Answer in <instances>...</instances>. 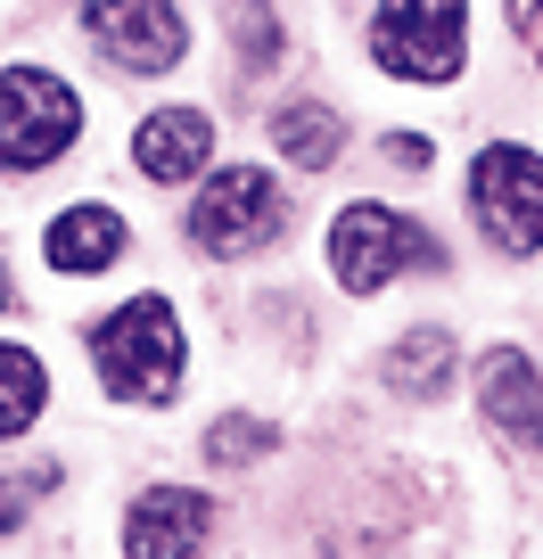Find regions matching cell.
Here are the masks:
<instances>
[{"instance_id":"6da1fadb","label":"cell","mask_w":543,"mask_h":559,"mask_svg":"<svg viewBox=\"0 0 543 559\" xmlns=\"http://www.w3.org/2000/svg\"><path fill=\"white\" fill-rule=\"evenodd\" d=\"M91 362H99L107 395L123 403H174L181 386V321L165 297H132L91 330Z\"/></svg>"},{"instance_id":"7a4b0ae2","label":"cell","mask_w":543,"mask_h":559,"mask_svg":"<svg viewBox=\"0 0 543 559\" xmlns=\"http://www.w3.org/2000/svg\"><path fill=\"white\" fill-rule=\"evenodd\" d=\"M74 132H83L74 83H58V74H42V67L0 74V174H42V165H58L74 148Z\"/></svg>"},{"instance_id":"3957f363","label":"cell","mask_w":543,"mask_h":559,"mask_svg":"<svg viewBox=\"0 0 543 559\" xmlns=\"http://www.w3.org/2000/svg\"><path fill=\"white\" fill-rule=\"evenodd\" d=\"M370 50L403 83H453L470 58V0H379Z\"/></svg>"},{"instance_id":"277c9868","label":"cell","mask_w":543,"mask_h":559,"mask_svg":"<svg viewBox=\"0 0 543 559\" xmlns=\"http://www.w3.org/2000/svg\"><path fill=\"white\" fill-rule=\"evenodd\" d=\"M470 223L486 230L503 255H535L543 247V157L519 140H494L470 165Z\"/></svg>"},{"instance_id":"5b68a950","label":"cell","mask_w":543,"mask_h":559,"mask_svg":"<svg viewBox=\"0 0 543 559\" xmlns=\"http://www.w3.org/2000/svg\"><path fill=\"white\" fill-rule=\"evenodd\" d=\"M403 263H437V239L421 223H403L396 206H370L363 198V206H346L330 223V272L346 297H379Z\"/></svg>"},{"instance_id":"8992f818","label":"cell","mask_w":543,"mask_h":559,"mask_svg":"<svg viewBox=\"0 0 543 559\" xmlns=\"http://www.w3.org/2000/svg\"><path fill=\"white\" fill-rule=\"evenodd\" d=\"M281 223H288V198L263 165H223L190 206V239L206 255H247V247L281 239Z\"/></svg>"},{"instance_id":"52a82bcc","label":"cell","mask_w":543,"mask_h":559,"mask_svg":"<svg viewBox=\"0 0 543 559\" xmlns=\"http://www.w3.org/2000/svg\"><path fill=\"white\" fill-rule=\"evenodd\" d=\"M83 34L99 41L116 67H132V74L181 67V41H190L174 0H83Z\"/></svg>"},{"instance_id":"ba28073f","label":"cell","mask_w":543,"mask_h":559,"mask_svg":"<svg viewBox=\"0 0 543 559\" xmlns=\"http://www.w3.org/2000/svg\"><path fill=\"white\" fill-rule=\"evenodd\" d=\"M206 157H214L206 107H157V116H141V132H132V165H141L149 181H165V190L206 174Z\"/></svg>"},{"instance_id":"9c48e42d","label":"cell","mask_w":543,"mask_h":559,"mask_svg":"<svg viewBox=\"0 0 543 559\" xmlns=\"http://www.w3.org/2000/svg\"><path fill=\"white\" fill-rule=\"evenodd\" d=\"M477 403H486V419L510 444H543V370L519 346H494L477 362Z\"/></svg>"},{"instance_id":"30bf717a","label":"cell","mask_w":543,"mask_h":559,"mask_svg":"<svg viewBox=\"0 0 543 559\" xmlns=\"http://www.w3.org/2000/svg\"><path fill=\"white\" fill-rule=\"evenodd\" d=\"M214 535V502L190 486H157L132 502V519H123V543L132 551H206Z\"/></svg>"},{"instance_id":"8fae6325","label":"cell","mask_w":543,"mask_h":559,"mask_svg":"<svg viewBox=\"0 0 543 559\" xmlns=\"http://www.w3.org/2000/svg\"><path fill=\"white\" fill-rule=\"evenodd\" d=\"M123 239H132V230H123V214L116 206H67L50 223V247H42V255H50V272H107V263L123 255Z\"/></svg>"},{"instance_id":"7c38bea8","label":"cell","mask_w":543,"mask_h":559,"mask_svg":"<svg viewBox=\"0 0 543 559\" xmlns=\"http://www.w3.org/2000/svg\"><path fill=\"white\" fill-rule=\"evenodd\" d=\"M338 140H346L338 107H321V99H288V107H272V148H281L297 174H321V165H338Z\"/></svg>"},{"instance_id":"4fadbf2b","label":"cell","mask_w":543,"mask_h":559,"mask_svg":"<svg viewBox=\"0 0 543 559\" xmlns=\"http://www.w3.org/2000/svg\"><path fill=\"white\" fill-rule=\"evenodd\" d=\"M42 395H50V379H42V354L0 337V444L25 437V428L42 419Z\"/></svg>"},{"instance_id":"5bb4252c","label":"cell","mask_w":543,"mask_h":559,"mask_svg":"<svg viewBox=\"0 0 543 559\" xmlns=\"http://www.w3.org/2000/svg\"><path fill=\"white\" fill-rule=\"evenodd\" d=\"M396 379L412 386V395H445V379H453V337L445 330H412L396 346Z\"/></svg>"},{"instance_id":"9a60e30c","label":"cell","mask_w":543,"mask_h":559,"mask_svg":"<svg viewBox=\"0 0 543 559\" xmlns=\"http://www.w3.org/2000/svg\"><path fill=\"white\" fill-rule=\"evenodd\" d=\"M206 461L214 469H239V461H256V453H272V428H263V419H247V412H231V419H214L206 437Z\"/></svg>"},{"instance_id":"2e32d148","label":"cell","mask_w":543,"mask_h":559,"mask_svg":"<svg viewBox=\"0 0 543 559\" xmlns=\"http://www.w3.org/2000/svg\"><path fill=\"white\" fill-rule=\"evenodd\" d=\"M239 67H247V74L281 67V17H272L263 0H247V9H239Z\"/></svg>"},{"instance_id":"e0dca14e","label":"cell","mask_w":543,"mask_h":559,"mask_svg":"<svg viewBox=\"0 0 543 559\" xmlns=\"http://www.w3.org/2000/svg\"><path fill=\"white\" fill-rule=\"evenodd\" d=\"M50 486H58L50 461H34L25 477H0V526H17V519H25V493H50Z\"/></svg>"},{"instance_id":"ac0fdd59","label":"cell","mask_w":543,"mask_h":559,"mask_svg":"<svg viewBox=\"0 0 543 559\" xmlns=\"http://www.w3.org/2000/svg\"><path fill=\"white\" fill-rule=\"evenodd\" d=\"M510 25H519V41L535 50V67H543V0H510Z\"/></svg>"},{"instance_id":"d6986e66","label":"cell","mask_w":543,"mask_h":559,"mask_svg":"<svg viewBox=\"0 0 543 559\" xmlns=\"http://www.w3.org/2000/svg\"><path fill=\"white\" fill-rule=\"evenodd\" d=\"M387 165H428V140L421 132H387Z\"/></svg>"},{"instance_id":"ffe728a7","label":"cell","mask_w":543,"mask_h":559,"mask_svg":"<svg viewBox=\"0 0 543 559\" xmlns=\"http://www.w3.org/2000/svg\"><path fill=\"white\" fill-rule=\"evenodd\" d=\"M9 305H17V280H9V263H0V313H9Z\"/></svg>"}]
</instances>
